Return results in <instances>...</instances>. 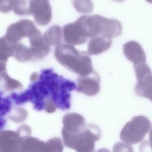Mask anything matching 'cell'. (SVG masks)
Masks as SVG:
<instances>
[{
  "label": "cell",
  "mask_w": 152,
  "mask_h": 152,
  "mask_svg": "<svg viewBox=\"0 0 152 152\" xmlns=\"http://www.w3.org/2000/svg\"><path fill=\"white\" fill-rule=\"evenodd\" d=\"M63 36L65 42L72 45L84 44L88 39L77 20L64 26Z\"/></svg>",
  "instance_id": "obj_9"
},
{
  "label": "cell",
  "mask_w": 152,
  "mask_h": 152,
  "mask_svg": "<svg viewBox=\"0 0 152 152\" xmlns=\"http://www.w3.org/2000/svg\"><path fill=\"white\" fill-rule=\"evenodd\" d=\"M134 69L137 81L152 74V71L145 62L134 64Z\"/></svg>",
  "instance_id": "obj_23"
},
{
  "label": "cell",
  "mask_w": 152,
  "mask_h": 152,
  "mask_svg": "<svg viewBox=\"0 0 152 152\" xmlns=\"http://www.w3.org/2000/svg\"><path fill=\"white\" fill-rule=\"evenodd\" d=\"M113 1H115V2H122L123 1H124L125 0H112Z\"/></svg>",
  "instance_id": "obj_30"
},
{
  "label": "cell",
  "mask_w": 152,
  "mask_h": 152,
  "mask_svg": "<svg viewBox=\"0 0 152 152\" xmlns=\"http://www.w3.org/2000/svg\"><path fill=\"white\" fill-rule=\"evenodd\" d=\"M124 53L129 61L134 64L145 62L146 55L141 45L135 41H129L123 46Z\"/></svg>",
  "instance_id": "obj_11"
},
{
  "label": "cell",
  "mask_w": 152,
  "mask_h": 152,
  "mask_svg": "<svg viewBox=\"0 0 152 152\" xmlns=\"http://www.w3.org/2000/svg\"><path fill=\"white\" fill-rule=\"evenodd\" d=\"M14 0H0V10L2 13H8L12 10Z\"/></svg>",
  "instance_id": "obj_26"
},
{
  "label": "cell",
  "mask_w": 152,
  "mask_h": 152,
  "mask_svg": "<svg viewBox=\"0 0 152 152\" xmlns=\"http://www.w3.org/2000/svg\"><path fill=\"white\" fill-rule=\"evenodd\" d=\"M62 35L63 31L61 27L58 25H53L45 31L43 37L49 45L57 46L60 44Z\"/></svg>",
  "instance_id": "obj_17"
},
{
  "label": "cell",
  "mask_w": 152,
  "mask_h": 152,
  "mask_svg": "<svg viewBox=\"0 0 152 152\" xmlns=\"http://www.w3.org/2000/svg\"><path fill=\"white\" fill-rule=\"evenodd\" d=\"M18 43L8 40L5 36L0 40V61L7 62L8 59L12 56Z\"/></svg>",
  "instance_id": "obj_16"
},
{
  "label": "cell",
  "mask_w": 152,
  "mask_h": 152,
  "mask_svg": "<svg viewBox=\"0 0 152 152\" xmlns=\"http://www.w3.org/2000/svg\"><path fill=\"white\" fill-rule=\"evenodd\" d=\"M57 107L58 106L56 102L51 99H48L46 100L43 104L44 110L49 113H52L55 112V110L57 109Z\"/></svg>",
  "instance_id": "obj_25"
},
{
  "label": "cell",
  "mask_w": 152,
  "mask_h": 152,
  "mask_svg": "<svg viewBox=\"0 0 152 152\" xmlns=\"http://www.w3.org/2000/svg\"><path fill=\"white\" fill-rule=\"evenodd\" d=\"M38 74H37V72H34V73H33L31 75V76H30V80L31 81H36V80H37V79L38 78Z\"/></svg>",
  "instance_id": "obj_28"
},
{
  "label": "cell",
  "mask_w": 152,
  "mask_h": 152,
  "mask_svg": "<svg viewBox=\"0 0 152 152\" xmlns=\"http://www.w3.org/2000/svg\"><path fill=\"white\" fill-rule=\"evenodd\" d=\"M38 30L31 20L22 19L10 25L5 36L8 40L18 43L24 37L30 38Z\"/></svg>",
  "instance_id": "obj_5"
},
{
  "label": "cell",
  "mask_w": 152,
  "mask_h": 152,
  "mask_svg": "<svg viewBox=\"0 0 152 152\" xmlns=\"http://www.w3.org/2000/svg\"><path fill=\"white\" fill-rule=\"evenodd\" d=\"M30 47L29 48L31 61L43 59L50 50L49 45L46 42L40 31L39 30L32 37L29 38Z\"/></svg>",
  "instance_id": "obj_8"
},
{
  "label": "cell",
  "mask_w": 152,
  "mask_h": 152,
  "mask_svg": "<svg viewBox=\"0 0 152 152\" xmlns=\"http://www.w3.org/2000/svg\"><path fill=\"white\" fill-rule=\"evenodd\" d=\"M63 149V143L59 138L54 137L46 142V151H62Z\"/></svg>",
  "instance_id": "obj_24"
},
{
  "label": "cell",
  "mask_w": 152,
  "mask_h": 152,
  "mask_svg": "<svg viewBox=\"0 0 152 152\" xmlns=\"http://www.w3.org/2000/svg\"><path fill=\"white\" fill-rule=\"evenodd\" d=\"M87 24L91 38L98 35L113 38L121 35L122 26L119 21L96 14L87 15Z\"/></svg>",
  "instance_id": "obj_4"
},
{
  "label": "cell",
  "mask_w": 152,
  "mask_h": 152,
  "mask_svg": "<svg viewBox=\"0 0 152 152\" xmlns=\"http://www.w3.org/2000/svg\"><path fill=\"white\" fill-rule=\"evenodd\" d=\"M113 150L115 151H133L130 145L125 142H118L114 145Z\"/></svg>",
  "instance_id": "obj_27"
},
{
  "label": "cell",
  "mask_w": 152,
  "mask_h": 152,
  "mask_svg": "<svg viewBox=\"0 0 152 152\" xmlns=\"http://www.w3.org/2000/svg\"><path fill=\"white\" fill-rule=\"evenodd\" d=\"M88 52L78 51L72 45L59 44L55 49V56L63 66L80 75L93 71L91 59Z\"/></svg>",
  "instance_id": "obj_1"
},
{
  "label": "cell",
  "mask_w": 152,
  "mask_h": 152,
  "mask_svg": "<svg viewBox=\"0 0 152 152\" xmlns=\"http://www.w3.org/2000/svg\"><path fill=\"white\" fill-rule=\"evenodd\" d=\"M100 76L94 70L88 74L80 75L77 78V91L88 96H95L100 90Z\"/></svg>",
  "instance_id": "obj_7"
},
{
  "label": "cell",
  "mask_w": 152,
  "mask_h": 152,
  "mask_svg": "<svg viewBox=\"0 0 152 152\" xmlns=\"http://www.w3.org/2000/svg\"><path fill=\"white\" fill-rule=\"evenodd\" d=\"M1 78L3 88L6 91L20 90L23 87L21 83L9 76L6 70L1 72Z\"/></svg>",
  "instance_id": "obj_18"
},
{
  "label": "cell",
  "mask_w": 152,
  "mask_h": 152,
  "mask_svg": "<svg viewBox=\"0 0 152 152\" xmlns=\"http://www.w3.org/2000/svg\"><path fill=\"white\" fill-rule=\"evenodd\" d=\"M12 56L18 62H26L31 61L29 48L21 42L17 44Z\"/></svg>",
  "instance_id": "obj_19"
},
{
  "label": "cell",
  "mask_w": 152,
  "mask_h": 152,
  "mask_svg": "<svg viewBox=\"0 0 152 152\" xmlns=\"http://www.w3.org/2000/svg\"><path fill=\"white\" fill-rule=\"evenodd\" d=\"M149 144L151 148L152 149V129H150L149 132Z\"/></svg>",
  "instance_id": "obj_29"
},
{
  "label": "cell",
  "mask_w": 152,
  "mask_h": 152,
  "mask_svg": "<svg viewBox=\"0 0 152 152\" xmlns=\"http://www.w3.org/2000/svg\"><path fill=\"white\" fill-rule=\"evenodd\" d=\"M12 10L17 15H31L29 1L27 0H14L12 4Z\"/></svg>",
  "instance_id": "obj_20"
},
{
  "label": "cell",
  "mask_w": 152,
  "mask_h": 152,
  "mask_svg": "<svg viewBox=\"0 0 152 152\" xmlns=\"http://www.w3.org/2000/svg\"><path fill=\"white\" fill-rule=\"evenodd\" d=\"M20 151H46V142L36 137H32L31 135L23 137L21 143Z\"/></svg>",
  "instance_id": "obj_14"
},
{
  "label": "cell",
  "mask_w": 152,
  "mask_h": 152,
  "mask_svg": "<svg viewBox=\"0 0 152 152\" xmlns=\"http://www.w3.org/2000/svg\"><path fill=\"white\" fill-rule=\"evenodd\" d=\"M152 128L149 119L143 115L134 116L122 129L120 138L123 142L132 145L141 142Z\"/></svg>",
  "instance_id": "obj_3"
},
{
  "label": "cell",
  "mask_w": 152,
  "mask_h": 152,
  "mask_svg": "<svg viewBox=\"0 0 152 152\" xmlns=\"http://www.w3.org/2000/svg\"><path fill=\"white\" fill-rule=\"evenodd\" d=\"M28 116L27 110L24 108L12 107L10 109L8 115L10 119L16 123H20L24 121Z\"/></svg>",
  "instance_id": "obj_22"
},
{
  "label": "cell",
  "mask_w": 152,
  "mask_h": 152,
  "mask_svg": "<svg viewBox=\"0 0 152 152\" xmlns=\"http://www.w3.org/2000/svg\"><path fill=\"white\" fill-rule=\"evenodd\" d=\"M63 129L68 132H75L86 124L84 118L77 113H69L62 118Z\"/></svg>",
  "instance_id": "obj_13"
},
{
  "label": "cell",
  "mask_w": 152,
  "mask_h": 152,
  "mask_svg": "<svg viewBox=\"0 0 152 152\" xmlns=\"http://www.w3.org/2000/svg\"><path fill=\"white\" fill-rule=\"evenodd\" d=\"M148 3H150V4H152V0H145Z\"/></svg>",
  "instance_id": "obj_31"
},
{
  "label": "cell",
  "mask_w": 152,
  "mask_h": 152,
  "mask_svg": "<svg viewBox=\"0 0 152 152\" xmlns=\"http://www.w3.org/2000/svg\"><path fill=\"white\" fill-rule=\"evenodd\" d=\"M61 134L65 145L78 152L93 151L95 142L101 137L100 128L94 124H85L75 132L62 129Z\"/></svg>",
  "instance_id": "obj_2"
},
{
  "label": "cell",
  "mask_w": 152,
  "mask_h": 152,
  "mask_svg": "<svg viewBox=\"0 0 152 152\" xmlns=\"http://www.w3.org/2000/svg\"><path fill=\"white\" fill-rule=\"evenodd\" d=\"M23 137L17 131H2L0 134V151L2 152L20 151Z\"/></svg>",
  "instance_id": "obj_10"
},
{
  "label": "cell",
  "mask_w": 152,
  "mask_h": 152,
  "mask_svg": "<svg viewBox=\"0 0 152 152\" xmlns=\"http://www.w3.org/2000/svg\"><path fill=\"white\" fill-rule=\"evenodd\" d=\"M30 9L36 23L46 26L52 19V9L49 0H29Z\"/></svg>",
  "instance_id": "obj_6"
},
{
  "label": "cell",
  "mask_w": 152,
  "mask_h": 152,
  "mask_svg": "<svg viewBox=\"0 0 152 152\" xmlns=\"http://www.w3.org/2000/svg\"><path fill=\"white\" fill-rule=\"evenodd\" d=\"M134 90L137 96L147 98L152 102V74L137 81Z\"/></svg>",
  "instance_id": "obj_15"
},
{
  "label": "cell",
  "mask_w": 152,
  "mask_h": 152,
  "mask_svg": "<svg viewBox=\"0 0 152 152\" xmlns=\"http://www.w3.org/2000/svg\"><path fill=\"white\" fill-rule=\"evenodd\" d=\"M112 43V38L98 35L92 37L89 41L87 46V52L92 55L101 54L109 49Z\"/></svg>",
  "instance_id": "obj_12"
},
{
  "label": "cell",
  "mask_w": 152,
  "mask_h": 152,
  "mask_svg": "<svg viewBox=\"0 0 152 152\" xmlns=\"http://www.w3.org/2000/svg\"><path fill=\"white\" fill-rule=\"evenodd\" d=\"M75 10L81 14H90L93 10V3L91 0H72Z\"/></svg>",
  "instance_id": "obj_21"
}]
</instances>
